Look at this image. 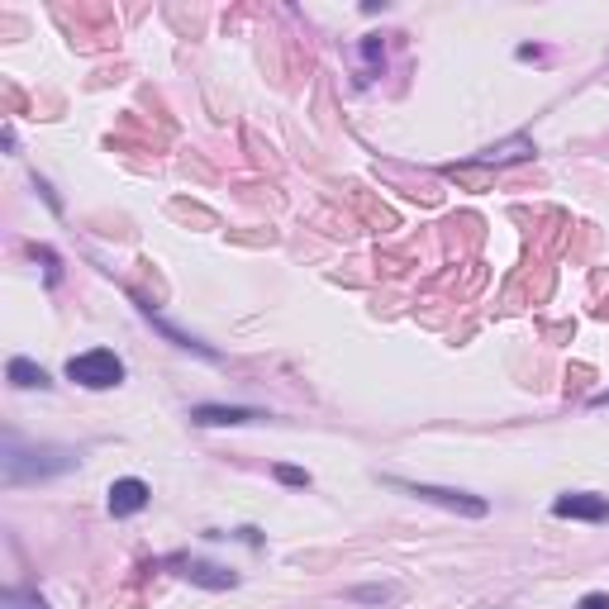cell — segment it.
I'll return each mask as SVG.
<instances>
[{
  "mask_svg": "<svg viewBox=\"0 0 609 609\" xmlns=\"http://www.w3.org/2000/svg\"><path fill=\"white\" fill-rule=\"evenodd\" d=\"M529 153H533L529 138H510V143H500V148L476 153V162H481V167H491V162H519V158H529Z\"/></svg>",
  "mask_w": 609,
  "mask_h": 609,
  "instance_id": "9",
  "label": "cell"
},
{
  "mask_svg": "<svg viewBox=\"0 0 609 609\" xmlns=\"http://www.w3.org/2000/svg\"><path fill=\"white\" fill-rule=\"evenodd\" d=\"M0 609H48V600H43L39 590H5Z\"/></svg>",
  "mask_w": 609,
  "mask_h": 609,
  "instance_id": "11",
  "label": "cell"
},
{
  "mask_svg": "<svg viewBox=\"0 0 609 609\" xmlns=\"http://www.w3.org/2000/svg\"><path fill=\"white\" fill-rule=\"evenodd\" d=\"M276 481H281V486H310V472H300V467H276Z\"/></svg>",
  "mask_w": 609,
  "mask_h": 609,
  "instance_id": "13",
  "label": "cell"
},
{
  "mask_svg": "<svg viewBox=\"0 0 609 609\" xmlns=\"http://www.w3.org/2000/svg\"><path fill=\"white\" fill-rule=\"evenodd\" d=\"M348 600H362V605H391L395 600V586H353Z\"/></svg>",
  "mask_w": 609,
  "mask_h": 609,
  "instance_id": "12",
  "label": "cell"
},
{
  "mask_svg": "<svg viewBox=\"0 0 609 609\" xmlns=\"http://www.w3.org/2000/svg\"><path fill=\"white\" fill-rule=\"evenodd\" d=\"M576 609H609V595H586Z\"/></svg>",
  "mask_w": 609,
  "mask_h": 609,
  "instance_id": "14",
  "label": "cell"
},
{
  "mask_svg": "<svg viewBox=\"0 0 609 609\" xmlns=\"http://www.w3.org/2000/svg\"><path fill=\"white\" fill-rule=\"evenodd\" d=\"M191 419L215 429V424H253V419H267V414L248 410V405H196V410H191Z\"/></svg>",
  "mask_w": 609,
  "mask_h": 609,
  "instance_id": "7",
  "label": "cell"
},
{
  "mask_svg": "<svg viewBox=\"0 0 609 609\" xmlns=\"http://www.w3.org/2000/svg\"><path fill=\"white\" fill-rule=\"evenodd\" d=\"M386 486L414 495V500L443 505V510H452V514H467V519H486V514H491V505H486L481 495H467V491H448V486H429V481H400V476H386Z\"/></svg>",
  "mask_w": 609,
  "mask_h": 609,
  "instance_id": "2",
  "label": "cell"
},
{
  "mask_svg": "<svg viewBox=\"0 0 609 609\" xmlns=\"http://www.w3.org/2000/svg\"><path fill=\"white\" fill-rule=\"evenodd\" d=\"M77 467V452L72 448H24L15 433H5L0 443V476L5 486H24V481H48Z\"/></svg>",
  "mask_w": 609,
  "mask_h": 609,
  "instance_id": "1",
  "label": "cell"
},
{
  "mask_svg": "<svg viewBox=\"0 0 609 609\" xmlns=\"http://www.w3.org/2000/svg\"><path fill=\"white\" fill-rule=\"evenodd\" d=\"M552 514L557 519H586V524H605L609 519V495L595 491H567L552 500Z\"/></svg>",
  "mask_w": 609,
  "mask_h": 609,
  "instance_id": "4",
  "label": "cell"
},
{
  "mask_svg": "<svg viewBox=\"0 0 609 609\" xmlns=\"http://www.w3.org/2000/svg\"><path fill=\"white\" fill-rule=\"evenodd\" d=\"M5 376H10V386H20V391H48L53 381H48V372H43L39 362H29V357H10V367H5Z\"/></svg>",
  "mask_w": 609,
  "mask_h": 609,
  "instance_id": "8",
  "label": "cell"
},
{
  "mask_svg": "<svg viewBox=\"0 0 609 609\" xmlns=\"http://www.w3.org/2000/svg\"><path fill=\"white\" fill-rule=\"evenodd\" d=\"M172 567H177L186 581H196V586H205V590H234L238 586L234 571L215 567V562H200V557H172Z\"/></svg>",
  "mask_w": 609,
  "mask_h": 609,
  "instance_id": "6",
  "label": "cell"
},
{
  "mask_svg": "<svg viewBox=\"0 0 609 609\" xmlns=\"http://www.w3.org/2000/svg\"><path fill=\"white\" fill-rule=\"evenodd\" d=\"M67 381H77L86 391H110L124 381V362L110 348H91V353H77L67 362Z\"/></svg>",
  "mask_w": 609,
  "mask_h": 609,
  "instance_id": "3",
  "label": "cell"
},
{
  "mask_svg": "<svg viewBox=\"0 0 609 609\" xmlns=\"http://www.w3.org/2000/svg\"><path fill=\"white\" fill-rule=\"evenodd\" d=\"M148 319H153V324H158V329H162L167 338H172L177 348H191V353H200V357H215L210 348H205V343H200V338H191V334H181V329H172V324H167V319H158L153 310H148Z\"/></svg>",
  "mask_w": 609,
  "mask_h": 609,
  "instance_id": "10",
  "label": "cell"
},
{
  "mask_svg": "<svg viewBox=\"0 0 609 609\" xmlns=\"http://www.w3.org/2000/svg\"><path fill=\"white\" fill-rule=\"evenodd\" d=\"M609 405V391H600V395H590V410H605Z\"/></svg>",
  "mask_w": 609,
  "mask_h": 609,
  "instance_id": "15",
  "label": "cell"
},
{
  "mask_svg": "<svg viewBox=\"0 0 609 609\" xmlns=\"http://www.w3.org/2000/svg\"><path fill=\"white\" fill-rule=\"evenodd\" d=\"M148 500H153V491H148V481H138V476H119L115 486H110V514H115V519H129V514L148 510Z\"/></svg>",
  "mask_w": 609,
  "mask_h": 609,
  "instance_id": "5",
  "label": "cell"
}]
</instances>
